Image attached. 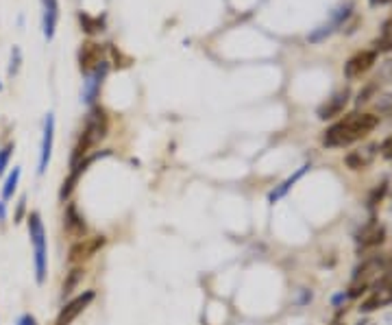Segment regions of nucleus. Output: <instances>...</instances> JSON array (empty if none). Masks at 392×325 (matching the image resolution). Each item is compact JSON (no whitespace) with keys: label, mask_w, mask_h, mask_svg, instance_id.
Instances as JSON below:
<instances>
[{"label":"nucleus","mask_w":392,"mask_h":325,"mask_svg":"<svg viewBox=\"0 0 392 325\" xmlns=\"http://www.w3.org/2000/svg\"><path fill=\"white\" fill-rule=\"evenodd\" d=\"M377 125H380V116H375V114H357V112L349 114L325 131L323 144L331 146V149L349 146L362 138H366Z\"/></svg>","instance_id":"1"},{"label":"nucleus","mask_w":392,"mask_h":325,"mask_svg":"<svg viewBox=\"0 0 392 325\" xmlns=\"http://www.w3.org/2000/svg\"><path fill=\"white\" fill-rule=\"evenodd\" d=\"M109 131V116L103 107L94 105L89 109V114L85 116V125L81 129V134L77 138V144H74L72 155H70V168L79 166L85 157L92 155V151L96 146L107 138Z\"/></svg>","instance_id":"2"},{"label":"nucleus","mask_w":392,"mask_h":325,"mask_svg":"<svg viewBox=\"0 0 392 325\" xmlns=\"http://www.w3.org/2000/svg\"><path fill=\"white\" fill-rule=\"evenodd\" d=\"M26 229H28V238H31V247H33L35 282L37 286H42L48 275V240H46V229H44V220L39 212H31L26 216Z\"/></svg>","instance_id":"3"},{"label":"nucleus","mask_w":392,"mask_h":325,"mask_svg":"<svg viewBox=\"0 0 392 325\" xmlns=\"http://www.w3.org/2000/svg\"><path fill=\"white\" fill-rule=\"evenodd\" d=\"M105 245H107L105 236H85L81 240H74L68 249V267H83Z\"/></svg>","instance_id":"4"},{"label":"nucleus","mask_w":392,"mask_h":325,"mask_svg":"<svg viewBox=\"0 0 392 325\" xmlns=\"http://www.w3.org/2000/svg\"><path fill=\"white\" fill-rule=\"evenodd\" d=\"M94 297H96L94 290H83L81 295H77V297H72L68 304L62 306V310H59L57 325H72L89 308V304L94 301Z\"/></svg>","instance_id":"5"},{"label":"nucleus","mask_w":392,"mask_h":325,"mask_svg":"<svg viewBox=\"0 0 392 325\" xmlns=\"http://www.w3.org/2000/svg\"><path fill=\"white\" fill-rule=\"evenodd\" d=\"M384 269L382 258H368L366 262H362V267L355 271L353 275V284H351V297H357V295L364 292L375 277H380V271Z\"/></svg>","instance_id":"6"},{"label":"nucleus","mask_w":392,"mask_h":325,"mask_svg":"<svg viewBox=\"0 0 392 325\" xmlns=\"http://www.w3.org/2000/svg\"><path fill=\"white\" fill-rule=\"evenodd\" d=\"M103 64H105V46H100L98 42L92 39L83 42L79 49V68L83 75H89V72H94Z\"/></svg>","instance_id":"7"},{"label":"nucleus","mask_w":392,"mask_h":325,"mask_svg":"<svg viewBox=\"0 0 392 325\" xmlns=\"http://www.w3.org/2000/svg\"><path fill=\"white\" fill-rule=\"evenodd\" d=\"M64 229L72 240H81L87 236V223L83 214L79 212V205L74 201H66V210H64Z\"/></svg>","instance_id":"8"},{"label":"nucleus","mask_w":392,"mask_h":325,"mask_svg":"<svg viewBox=\"0 0 392 325\" xmlns=\"http://www.w3.org/2000/svg\"><path fill=\"white\" fill-rule=\"evenodd\" d=\"M53 144H55V116L48 114L44 121V131H42V146H39V161H37V173L44 175L51 164L53 155Z\"/></svg>","instance_id":"9"},{"label":"nucleus","mask_w":392,"mask_h":325,"mask_svg":"<svg viewBox=\"0 0 392 325\" xmlns=\"http://www.w3.org/2000/svg\"><path fill=\"white\" fill-rule=\"evenodd\" d=\"M375 59H377V53H375V51H362V53L353 55L349 62L344 64V75L349 77V79L362 77L364 72H368V70L373 68Z\"/></svg>","instance_id":"10"},{"label":"nucleus","mask_w":392,"mask_h":325,"mask_svg":"<svg viewBox=\"0 0 392 325\" xmlns=\"http://www.w3.org/2000/svg\"><path fill=\"white\" fill-rule=\"evenodd\" d=\"M107 62H105L100 68H96L94 72H89V75H85V85H83V100L87 103V105H92V103L98 98L100 94V85H103V79L105 75H107Z\"/></svg>","instance_id":"11"},{"label":"nucleus","mask_w":392,"mask_h":325,"mask_svg":"<svg viewBox=\"0 0 392 325\" xmlns=\"http://www.w3.org/2000/svg\"><path fill=\"white\" fill-rule=\"evenodd\" d=\"M386 240V227L382 223H368L362 227L359 236H357V245L359 249H373V247H380Z\"/></svg>","instance_id":"12"},{"label":"nucleus","mask_w":392,"mask_h":325,"mask_svg":"<svg viewBox=\"0 0 392 325\" xmlns=\"http://www.w3.org/2000/svg\"><path fill=\"white\" fill-rule=\"evenodd\" d=\"M42 7H44V37L51 42L55 37L59 22V0H42Z\"/></svg>","instance_id":"13"},{"label":"nucleus","mask_w":392,"mask_h":325,"mask_svg":"<svg viewBox=\"0 0 392 325\" xmlns=\"http://www.w3.org/2000/svg\"><path fill=\"white\" fill-rule=\"evenodd\" d=\"M310 170V164H303V166H301V168H296L290 177H288V179H283L279 186H275V190L273 192H270V195H268V203H277V201H281L285 195H288V192L294 188V184L301 179V177H303L305 173Z\"/></svg>","instance_id":"14"},{"label":"nucleus","mask_w":392,"mask_h":325,"mask_svg":"<svg viewBox=\"0 0 392 325\" xmlns=\"http://www.w3.org/2000/svg\"><path fill=\"white\" fill-rule=\"evenodd\" d=\"M346 100H349V92H340V94H336L334 98H329L325 105L319 109V118L321 121H329V118H336V116H340L342 114V109H344V105H346Z\"/></svg>","instance_id":"15"},{"label":"nucleus","mask_w":392,"mask_h":325,"mask_svg":"<svg viewBox=\"0 0 392 325\" xmlns=\"http://www.w3.org/2000/svg\"><path fill=\"white\" fill-rule=\"evenodd\" d=\"M373 157H375V146H368V149H364V151L349 153L344 157V161H346V166H349L351 170H364L373 161Z\"/></svg>","instance_id":"16"},{"label":"nucleus","mask_w":392,"mask_h":325,"mask_svg":"<svg viewBox=\"0 0 392 325\" xmlns=\"http://www.w3.org/2000/svg\"><path fill=\"white\" fill-rule=\"evenodd\" d=\"M81 279H83V267H70V273H66L64 286H62V295H64V297L72 295V290L79 286Z\"/></svg>","instance_id":"17"},{"label":"nucleus","mask_w":392,"mask_h":325,"mask_svg":"<svg viewBox=\"0 0 392 325\" xmlns=\"http://www.w3.org/2000/svg\"><path fill=\"white\" fill-rule=\"evenodd\" d=\"M20 175H22V170H20V166H16V168L9 173L7 179H5V186H3V201H5V203H7L9 199H13V192L18 190Z\"/></svg>","instance_id":"18"},{"label":"nucleus","mask_w":392,"mask_h":325,"mask_svg":"<svg viewBox=\"0 0 392 325\" xmlns=\"http://www.w3.org/2000/svg\"><path fill=\"white\" fill-rule=\"evenodd\" d=\"M79 20H81V24H83V31H87V33H98V31H103V22L96 20V18H89L87 13H81Z\"/></svg>","instance_id":"19"},{"label":"nucleus","mask_w":392,"mask_h":325,"mask_svg":"<svg viewBox=\"0 0 392 325\" xmlns=\"http://www.w3.org/2000/svg\"><path fill=\"white\" fill-rule=\"evenodd\" d=\"M13 149H16V144H13V142L5 144L3 149H0V177H3L5 168L9 166V159H11V155H13Z\"/></svg>","instance_id":"20"},{"label":"nucleus","mask_w":392,"mask_h":325,"mask_svg":"<svg viewBox=\"0 0 392 325\" xmlns=\"http://www.w3.org/2000/svg\"><path fill=\"white\" fill-rule=\"evenodd\" d=\"M20 66V49H13L11 51V66H9V75H16Z\"/></svg>","instance_id":"21"},{"label":"nucleus","mask_w":392,"mask_h":325,"mask_svg":"<svg viewBox=\"0 0 392 325\" xmlns=\"http://www.w3.org/2000/svg\"><path fill=\"white\" fill-rule=\"evenodd\" d=\"M380 153H382L386 159H392V136H390V138H386V140L380 144Z\"/></svg>","instance_id":"22"},{"label":"nucleus","mask_w":392,"mask_h":325,"mask_svg":"<svg viewBox=\"0 0 392 325\" xmlns=\"http://www.w3.org/2000/svg\"><path fill=\"white\" fill-rule=\"evenodd\" d=\"M16 325H39V323H37L35 315H31V313H24V315H20V319H18V323H16Z\"/></svg>","instance_id":"23"},{"label":"nucleus","mask_w":392,"mask_h":325,"mask_svg":"<svg viewBox=\"0 0 392 325\" xmlns=\"http://www.w3.org/2000/svg\"><path fill=\"white\" fill-rule=\"evenodd\" d=\"M384 195H386V184H382L380 188H375V190H373V195H371L368 203H371V205H375V203H377V199L382 201V197H384Z\"/></svg>","instance_id":"24"},{"label":"nucleus","mask_w":392,"mask_h":325,"mask_svg":"<svg viewBox=\"0 0 392 325\" xmlns=\"http://www.w3.org/2000/svg\"><path fill=\"white\" fill-rule=\"evenodd\" d=\"M24 212H26V199L22 197V199H20V203H18V210H16V216H13V218H16V220H13V223H20V220L24 218Z\"/></svg>","instance_id":"25"},{"label":"nucleus","mask_w":392,"mask_h":325,"mask_svg":"<svg viewBox=\"0 0 392 325\" xmlns=\"http://www.w3.org/2000/svg\"><path fill=\"white\" fill-rule=\"evenodd\" d=\"M7 218V205L5 201H0V220H5Z\"/></svg>","instance_id":"26"},{"label":"nucleus","mask_w":392,"mask_h":325,"mask_svg":"<svg viewBox=\"0 0 392 325\" xmlns=\"http://www.w3.org/2000/svg\"><path fill=\"white\" fill-rule=\"evenodd\" d=\"M373 5H386V3H392V0H371Z\"/></svg>","instance_id":"27"},{"label":"nucleus","mask_w":392,"mask_h":325,"mask_svg":"<svg viewBox=\"0 0 392 325\" xmlns=\"http://www.w3.org/2000/svg\"><path fill=\"white\" fill-rule=\"evenodd\" d=\"M0 90H3V83H0Z\"/></svg>","instance_id":"28"},{"label":"nucleus","mask_w":392,"mask_h":325,"mask_svg":"<svg viewBox=\"0 0 392 325\" xmlns=\"http://www.w3.org/2000/svg\"><path fill=\"white\" fill-rule=\"evenodd\" d=\"M359 325H362V323H359Z\"/></svg>","instance_id":"29"}]
</instances>
